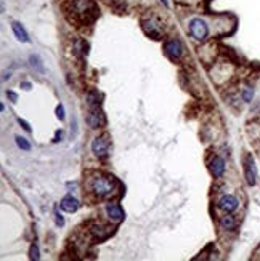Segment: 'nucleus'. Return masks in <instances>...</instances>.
<instances>
[{"instance_id":"1","label":"nucleus","mask_w":260,"mask_h":261,"mask_svg":"<svg viewBox=\"0 0 260 261\" xmlns=\"http://www.w3.org/2000/svg\"><path fill=\"white\" fill-rule=\"evenodd\" d=\"M69 12L79 19L82 24H92L98 16V7L93 0H71Z\"/></svg>"},{"instance_id":"2","label":"nucleus","mask_w":260,"mask_h":261,"mask_svg":"<svg viewBox=\"0 0 260 261\" xmlns=\"http://www.w3.org/2000/svg\"><path fill=\"white\" fill-rule=\"evenodd\" d=\"M90 189L97 197H108L114 194L116 191V183L113 178L104 175H95L90 180Z\"/></svg>"},{"instance_id":"3","label":"nucleus","mask_w":260,"mask_h":261,"mask_svg":"<svg viewBox=\"0 0 260 261\" xmlns=\"http://www.w3.org/2000/svg\"><path fill=\"white\" fill-rule=\"evenodd\" d=\"M190 32L196 40H206L209 36V26L202 18H193L190 21Z\"/></svg>"},{"instance_id":"4","label":"nucleus","mask_w":260,"mask_h":261,"mask_svg":"<svg viewBox=\"0 0 260 261\" xmlns=\"http://www.w3.org/2000/svg\"><path fill=\"white\" fill-rule=\"evenodd\" d=\"M143 29L148 36H151L153 38H159L162 36V31H164V26L162 23L159 21L158 18H154V16H149L148 19H143Z\"/></svg>"},{"instance_id":"5","label":"nucleus","mask_w":260,"mask_h":261,"mask_svg":"<svg viewBox=\"0 0 260 261\" xmlns=\"http://www.w3.org/2000/svg\"><path fill=\"white\" fill-rule=\"evenodd\" d=\"M109 140L106 136H97L92 141V152L97 155L98 159H104L109 155Z\"/></svg>"},{"instance_id":"6","label":"nucleus","mask_w":260,"mask_h":261,"mask_svg":"<svg viewBox=\"0 0 260 261\" xmlns=\"http://www.w3.org/2000/svg\"><path fill=\"white\" fill-rule=\"evenodd\" d=\"M87 122L92 129H101V127L106 125V115H104V112L98 106L92 108L87 115Z\"/></svg>"},{"instance_id":"7","label":"nucleus","mask_w":260,"mask_h":261,"mask_svg":"<svg viewBox=\"0 0 260 261\" xmlns=\"http://www.w3.org/2000/svg\"><path fill=\"white\" fill-rule=\"evenodd\" d=\"M90 234L97 239V241H104L113 234V227L101 223V221H95L90 226Z\"/></svg>"},{"instance_id":"8","label":"nucleus","mask_w":260,"mask_h":261,"mask_svg":"<svg viewBox=\"0 0 260 261\" xmlns=\"http://www.w3.org/2000/svg\"><path fill=\"white\" fill-rule=\"evenodd\" d=\"M164 50H165V53H167V56L172 59H179L181 55H183V45H181V42L179 38H170V40L165 42Z\"/></svg>"},{"instance_id":"9","label":"nucleus","mask_w":260,"mask_h":261,"mask_svg":"<svg viewBox=\"0 0 260 261\" xmlns=\"http://www.w3.org/2000/svg\"><path fill=\"white\" fill-rule=\"evenodd\" d=\"M244 176L249 186H254L257 181V170H256V164H254L252 155H246L244 159Z\"/></svg>"},{"instance_id":"10","label":"nucleus","mask_w":260,"mask_h":261,"mask_svg":"<svg viewBox=\"0 0 260 261\" xmlns=\"http://www.w3.org/2000/svg\"><path fill=\"white\" fill-rule=\"evenodd\" d=\"M217 205H219V208L223 210L225 213H231V212H235V210H238V207H240V201H238L235 196H231V194H226V196H223L217 202Z\"/></svg>"},{"instance_id":"11","label":"nucleus","mask_w":260,"mask_h":261,"mask_svg":"<svg viewBox=\"0 0 260 261\" xmlns=\"http://www.w3.org/2000/svg\"><path fill=\"white\" fill-rule=\"evenodd\" d=\"M106 215L113 223H120V221H124L125 218V213H124V210L120 208V205L111 204V202L106 204Z\"/></svg>"},{"instance_id":"12","label":"nucleus","mask_w":260,"mask_h":261,"mask_svg":"<svg viewBox=\"0 0 260 261\" xmlns=\"http://www.w3.org/2000/svg\"><path fill=\"white\" fill-rule=\"evenodd\" d=\"M60 207H61L64 212L74 213L76 210L79 208V201H77V199L73 197V196H66V197H63V201H61V204H60Z\"/></svg>"},{"instance_id":"13","label":"nucleus","mask_w":260,"mask_h":261,"mask_svg":"<svg viewBox=\"0 0 260 261\" xmlns=\"http://www.w3.org/2000/svg\"><path fill=\"white\" fill-rule=\"evenodd\" d=\"M225 160L222 157H214L212 159V162H211V171H212V175L214 176H217V178H220V176H223L225 173Z\"/></svg>"},{"instance_id":"14","label":"nucleus","mask_w":260,"mask_h":261,"mask_svg":"<svg viewBox=\"0 0 260 261\" xmlns=\"http://www.w3.org/2000/svg\"><path fill=\"white\" fill-rule=\"evenodd\" d=\"M12 29H13V34H15V37L18 38L20 42H23V43H26V42H29V36H27V32H26V29L23 26H21L20 23H12Z\"/></svg>"},{"instance_id":"15","label":"nucleus","mask_w":260,"mask_h":261,"mask_svg":"<svg viewBox=\"0 0 260 261\" xmlns=\"http://www.w3.org/2000/svg\"><path fill=\"white\" fill-rule=\"evenodd\" d=\"M220 226H222L223 229H226V231L235 229V227H236V220H235V216H231V215L220 216Z\"/></svg>"},{"instance_id":"16","label":"nucleus","mask_w":260,"mask_h":261,"mask_svg":"<svg viewBox=\"0 0 260 261\" xmlns=\"http://www.w3.org/2000/svg\"><path fill=\"white\" fill-rule=\"evenodd\" d=\"M87 48H88V45L84 40H76L74 42V53L77 55V56H80V58L87 56Z\"/></svg>"},{"instance_id":"17","label":"nucleus","mask_w":260,"mask_h":261,"mask_svg":"<svg viewBox=\"0 0 260 261\" xmlns=\"http://www.w3.org/2000/svg\"><path fill=\"white\" fill-rule=\"evenodd\" d=\"M87 103L90 108H97L100 106V95L97 90H88L87 92Z\"/></svg>"},{"instance_id":"18","label":"nucleus","mask_w":260,"mask_h":261,"mask_svg":"<svg viewBox=\"0 0 260 261\" xmlns=\"http://www.w3.org/2000/svg\"><path fill=\"white\" fill-rule=\"evenodd\" d=\"M15 141H16V146H18L20 149H23V151H31V144H29V141L26 140V138L16 136Z\"/></svg>"},{"instance_id":"19","label":"nucleus","mask_w":260,"mask_h":261,"mask_svg":"<svg viewBox=\"0 0 260 261\" xmlns=\"http://www.w3.org/2000/svg\"><path fill=\"white\" fill-rule=\"evenodd\" d=\"M242 99H244L246 103H251L252 98H254V88L251 85H246L244 88H242Z\"/></svg>"},{"instance_id":"20","label":"nucleus","mask_w":260,"mask_h":261,"mask_svg":"<svg viewBox=\"0 0 260 261\" xmlns=\"http://www.w3.org/2000/svg\"><path fill=\"white\" fill-rule=\"evenodd\" d=\"M29 61H31V66L32 68H36L37 71L43 72V64H42V59L37 56V55H31L29 56Z\"/></svg>"},{"instance_id":"21","label":"nucleus","mask_w":260,"mask_h":261,"mask_svg":"<svg viewBox=\"0 0 260 261\" xmlns=\"http://www.w3.org/2000/svg\"><path fill=\"white\" fill-rule=\"evenodd\" d=\"M29 257H31V260H36V261L40 260V255H39V247L36 245V243L29 250Z\"/></svg>"},{"instance_id":"22","label":"nucleus","mask_w":260,"mask_h":261,"mask_svg":"<svg viewBox=\"0 0 260 261\" xmlns=\"http://www.w3.org/2000/svg\"><path fill=\"white\" fill-rule=\"evenodd\" d=\"M57 117L60 120L64 119V106H63V104H58V106H57Z\"/></svg>"},{"instance_id":"23","label":"nucleus","mask_w":260,"mask_h":261,"mask_svg":"<svg viewBox=\"0 0 260 261\" xmlns=\"http://www.w3.org/2000/svg\"><path fill=\"white\" fill-rule=\"evenodd\" d=\"M18 122H20V125H23V129L26 130V131H31V125L29 124H27V122L26 120H23V119H18Z\"/></svg>"},{"instance_id":"24","label":"nucleus","mask_w":260,"mask_h":261,"mask_svg":"<svg viewBox=\"0 0 260 261\" xmlns=\"http://www.w3.org/2000/svg\"><path fill=\"white\" fill-rule=\"evenodd\" d=\"M7 95H8L10 99H12V103H16V101H18V96H16V93H13V92H7Z\"/></svg>"},{"instance_id":"25","label":"nucleus","mask_w":260,"mask_h":261,"mask_svg":"<svg viewBox=\"0 0 260 261\" xmlns=\"http://www.w3.org/2000/svg\"><path fill=\"white\" fill-rule=\"evenodd\" d=\"M55 216H57V224H58V226H63V224H64V220H63V216L60 215V213H55Z\"/></svg>"},{"instance_id":"26","label":"nucleus","mask_w":260,"mask_h":261,"mask_svg":"<svg viewBox=\"0 0 260 261\" xmlns=\"http://www.w3.org/2000/svg\"><path fill=\"white\" fill-rule=\"evenodd\" d=\"M21 87H23L24 90H29V88H31V83H29V82H23V83H21Z\"/></svg>"},{"instance_id":"27","label":"nucleus","mask_w":260,"mask_h":261,"mask_svg":"<svg viewBox=\"0 0 260 261\" xmlns=\"http://www.w3.org/2000/svg\"><path fill=\"white\" fill-rule=\"evenodd\" d=\"M61 135H63L61 131H57V136H55V141H60V140H61Z\"/></svg>"},{"instance_id":"28","label":"nucleus","mask_w":260,"mask_h":261,"mask_svg":"<svg viewBox=\"0 0 260 261\" xmlns=\"http://www.w3.org/2000/svg\"><path fill=\"white\" fill-rule=\"evenodd\" d=\"M161 2H162L164 5H169V3H167V0H161Z\"/></svg>"}]
</instances>
